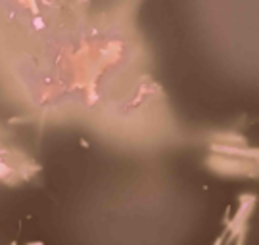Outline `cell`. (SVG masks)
Returning a JSON list of instances; mask_svg holds the SVG:
<instances>
[{
	"instance_id": "cell-4",
	"label": "cell",
	"mask_w": 259,
	"mask_h": 245,
	"mask_svg": "<svg viewBox=\"0 0 259 245\" xmlns=\"http://www.w3.org/2000/svg\"><path fill=\"white\" fill-rule=\"evenodd\" d=\"M10 245H18V243H16V241H12V243H10Z\"/></svg>"
},
{
	"instance_id": "cell-3",
	"label": "cell",
	"mask_w": 259,
	"mask_h": 245,
	"mask_svg": "<svg viewBox=\"0 0 259 245\" xmlns=\"http://www.w3.org/2000/svg\"><path fill=\"white\" fill-rule=\"evenodd\" d=\"M25 245H45L42 241H29V243H25Z\"/></svg>"
},
{
	"instance_id": "cell-2",
	"label": "cell",
	"mask_w": 259,
	"mask_h": 245,
	"mask_svg": "<svg viewBox=\"0 0 259 245\" xmlns=\"http://www.w3.org/2000/svg\"><path fill=\"white\" fill-rule=\"evenodd\" d=\"M225 236H227V234H221V236L217 237V239H215V245H223V243H225Z\"/></svg>"
},
{
	"instance_id": "cell-1",
	"label": "cell",
	"mask_w": 259,
	"mask_h": 245,
	"mask_svg": "<svg viewBox=\"0 0 259 245\" xmlns=\"http://www.w3.org/2000/svg\"><path fill=\"white\" fill-rule=\"evenodd\" d=\"M253 205H255V195H251V193H244L240 198V209L236 211V215L232 217V220L227 222V230H225V234H229V241L227 243H231L236 239V236L240 234L242 230H246L248 228V218H250L251 211H253Z\"/></svg>"
}]
</instances>
